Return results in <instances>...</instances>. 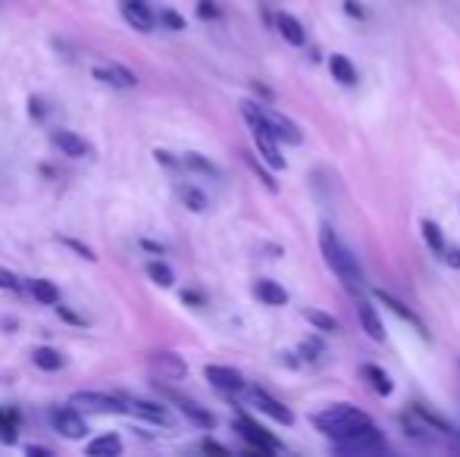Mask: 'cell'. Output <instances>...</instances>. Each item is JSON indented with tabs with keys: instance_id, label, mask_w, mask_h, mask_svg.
<instances>
[{
	"instance_id": "obj_1",
	"label": "cell",
	"mask_w": 460,
	"mask_h": 457,
	"mask_svg": "<svg viewBox=\"0 0 460 457\" xmlns=\"http://www.w3.org/2000/svg\"><path fill=\"white\" fill-rule=\"evenodd\" d=\"M320 251H323V257H326V263L332 266V273H335L347 288L354 291L363 285V270H360V263H357L354 251L332 232V226L320 228Z\"/></svg>"
},
{
	"instance_id": "obj_2",
	"label": "cell",
	"mask_w": 460,
	"mask_h": 457,
	"mask_svg": "<svg viewBox=\"0 0 460 457\" xmlns=\"http://www.w3.org/2000/svg\"><path fill=\"white\" fill-rule=\"evenodd\" d=\"M370 423H372L370 416L363 411H357L354 404H332V407H326V411H320L313 416V426L320 429L326 438H332V442L354 436L357 429L370 426Z\"/></svg>"
},
{
	"instance_id": "obj_3",
	"label": "cell",
	"mask_w": 460,
	"mask_h": 457,
	"mask_svg": "<svg viewBox=\"0 0 460 457\" xmlns=\"http://www.w3.org/2000/svg\"><path fill=\"white\" fill-rule=\"evenodd\" d=\"M379 448H385V436L372 426V423L370 426H363V429H357L354 436L338 438L335 442L338 454H372V451H379Z\"/></svg>"
},
{
	"instance_id": "obj_4",
	"label": "cell",
	"mask_w": 460,
	"mask_h": 457,
	"mask_svg": "<svg viewBox=\"0 0 460 457\" xmlns=\"http://www.w3.org/2000/svg\"><path fill=\"white\" fill-rule=\"evenodd\" d=\"M69 404L78 407V411L129 414V407H125V398H113V395H104V392H75V395L69 398Z\"/></svg>"
},
{
	"instance_id": "obj_5",
	"label": "cell",
	"mask_w": 460,
	"mask_h": 457,
	"mask_svg": "<svg viewBox=\"0 0 460 457\" xmlns=\"http://www.w3.org/2000/svg\"><path fill=\"white\" fill-rule=\"evenodd\" d=\"M235 432L251 445V451H257V454H273V451H279V448H282L263 426H257L251 416H238V420H235Z\"/></svg>"
},
{
	"instance_id": "obj_6",
	"label": "cell",
	"mask_w": 460,
	"mask_h": 457,
	"mask_svg": "<svg viewBox=\"0 0 460 457\" xmlns=\"http://www.w3.org/2000/svg\"><path fill=\"white\" fill-rule=\"evenodd\" d=\"M51 423H53V429H57L60 436H66V438H85V432H88L82 414H78V407H73V404L57 407V411L51 414Z\"/></svg>"
},
{
	"instance_id": "obj_7",
	"label": "cell",
	"mask_w": 460,
	"mask_h": 457,
	"mask_svg": "<svg viewBox=\"0 0 460 457\" xmlns=\"http://www.w3.org/2000/svg\"><path fill=\"white\" fill-rule=\"evenodd\" d=\"M251 401H253V407H257L260 414H266L269 420H276V423H282V426H291L295 423V414L288 411V407L282 404V401H276L269 392L263 389H251Z\"/></svg>"
},
{
	"instance_id": "obj_8",
	"label": "cell",
	"mask_w": 460,
	"mask_h": 457,
	"mask_svg": "<svg viewBox=\"0 0 460 457\" xmlns=\"http://www.w3.org/2000/svg\"><path fill=\"white\" fill-rule=\"evenodd\" d=\"M251 135H253V145H257L260 160H263L269 169H285V157L279 151V145H276L279 138H276L269 129H251Z\"/></svg>"
},
{
	"instance_id": "obj_9",
	"label": "cell",
	"mask_w": 460,
	"mask_h": 457,
	"mask_svg": "<svg viewBox=\"0 0 460 457\" xmlns=\"http://www.w3.org/2000/svg\"><path fill=\"white\" fill-rule=\"evenodd\" d=\"M204 376H207V382L213 385V389H219V392H244V376L238 373V369L232 367H219V364H210V367H204Z\"/></svg>"
},
{
	"instance_id": "obj_10",
	"label": "cell",
	"mask_w": 460,
	"mask_h": 457,
	"mask_svg": "<svg viewBox=\"0 0 460 457\" xmlns=\"http://www.w3.org/2000/svg\"><path fill=\"white\" fill-rule=\"evenodd\" d=\"M372 298H376V301L379 304H382V307H388V310H392L394 313V317H401V320H407L410 322V326H414L417 329V332L419 335H429V332H426V322L423 320H419L417 317V313L414 310H410V307L407 304H404V301H398V298H394V295H388V291H382V288H376V291H372Z\"/></svg>"
},
{
	"instance_id": "obj_11",
	"label": "cell",
	"mask_w": 460,
	"mask_h": 457,
	"mask_svg": "<svg viewBox=\"0 0 460 457\" xmlns=\"http://www.w3.org/2000/svg\"><path fill=\"white\" fill-rule=\"evenodd\" d=\"M91 75L98 78V82L110 85V88H135V85H138V78H135L132 69L116 66V63H110V66H94Z\"/></svg>"
},
{
	"instance_id": "obj_12",
	"label": "cell",
	"mask_w": 460,
	"mask_h": 457,
	"mask_svg": "<svg viewBox=\"0 0 460 457\" xmlns=\"http://www.w3.org/2000/svg\"><path fill=\"white\" fill-rule=\"evenodd\" d=\"M51 138H53V145H57V151L66 154V157H75V160H82V157L91 154V145H88V141H85L82 135H78V132L57 129Z\"/></svg>"
},
{
	"instance_id": "obj_13",
	"label": "cell",
	"mask_w": 460,
	"mask_h": 457,
	"mask_svg": "<svg viewBox=\"0 0 460 457\" xmlns=\"http://www.w3.org/2000/svg\"><path fill=\"white\" fill-rule=\"evenodd\" d=\"M166 395L172 398V404H179V411L188 416V420L194 423V426H201V429H213L216 426V416H213L207 407H201V404H194V401H188V398H182L176 395V392H166Z\"/></svg>"
},
{
	"instance_id": "obj_14",
	"label": "cell",
	"mask_w": 460,
	"mask_h": 457,
	"mask_svg": "<svg viewBox=\"0 0 460 457\" xmlns=\"http://www.w3.org/2000/svg\"><path fill=\"white\" fill-rule=\"evenodd\" d=\"M125 407H129V414L141 416V420H147V423L172 426V416L166 414V407H160V404H150V401H138V398H125Z\"/></svg>"
},
{
	"instance_id": "obj_15",
	"label": "cell",
	"mask_w": 460,
	"mask_h": 457,
	"mask_svg": "<svg viewBox=\"0 0 460 457\" xmlns=\"http://www.w3.org/2000/svg\"><path fill=\"white\" fill-rule=\"evenodd\" d=\"M150 364H154L157 369V376H163V379H169V382H179V379H185V373H188V367H185V360L179 357V354H154L150 357Z\"/></svg>"
},
{
	"instance_id": "obj_16",
	"label": "cell",
	"mask_w": 460,
	"mask_h": 457,
	"mask_svg": "<svg viewBox=\"0 0 460 457\" xmlns=\"http://www.w3.org/2000/svg\"><path fill=\"white\" fill-rule=\"evenodd\" d=\"M266 120H269V132H273L279 141H285V145H300V141H304L300 129L288 120V116L276 113V110H266Z\"/></svg>"
},
{
	"instance_id": "obj_17",
	"label": "cell",
	"mask_w": 460,
	"mask_h": 457,
	"mask_svg": "<svg viewBox=\"0 0 460 457\" xmlns=\"http://www.w3.org/2000/svg\"><path fill=\"white\" fill-rule=\"evenodd\" d=\"M357 320H360L363 332H367L372 342H382V338H385L382 317H379V310H376V307H372L370 301H357Z\"/></svg>"
},
{
	"instance_id": "obj_18",
	"label": "cell",
	"mask_w": 460,
	"mask_h": 457,
	"mask_svg": "<svg viewBox=\"0 0 460 457\" xmlns=\"http://www.w3.org/2000/svg\"><path fill=\"white\" fill-rule=\"evenodd\" d=\"M253 298H257L260 304H266V307H285L288 304V291H285L279 282H273V279H257L253 282Z\"/></svg>"
},
{
	"instance_id": "obj_19",
	"label": "cell",
	"mask_w": 460,
	"mask_h": 457,
	"mask_svg": "<svg viewBox=\"0 0 460 457\" xmlns=\"http://www.w3.org/2000/svg\"><path fill=\"white\" fill-rule=\"evenodd\" d=\"M122 19L129 22L135 31H150L154 28V13H150L141 0H125L122 4Z\"/></svg>"
},
{
	"instance_id": "obj_20",
	"label": "cell",
	"mask_w": 460,
	"mask_h": 457,
	"mask_svg": "<svg viewBox=\"0 0 460 457\" xmlns=\"http://www.w3.org/2000/svg\"><path fill=\"white\" fill-rule=\"evenodd\" d=\"M276 28H279V35H282L291 47H304V44H307V31H304V26H300L298 16L279 13V16H276Z\"/></svg>"
},
{
	"instance_id": "obj_21",
	"label": "cell",
	"mask_w": 460,
	"mask_h": 457,
	"mask_svg": "<svg viewBox=\"0 0 460 457\" xmlns=\"http://www.w3.org/2000/svg\"><path fill=\"white\" fill-rule=\"evenodd\" d=\"M360 376L363 379L370 382V389L376 392V395H382V398H388L394 392V382H392V376L385 373L382 367H376V364H363L360 367Z\"/></svg>"
},
{
	"instance_id": "obj_22",
	"label": "cell",
	"mask_w": 460,
	"mask_h": 457,
	"mask_svg": "<svg viewBox=\"0 0 460 457\" xmlns=\"http://www.w3.org/2000/svg\"><path fill=\"white\" fill-rule=\"evenodd\" d=\"M329 73H332V78H335L338 85H345V88L357 85V69H354L351 57H345V53H332L329 57Z\"/></svg>"
},
{
	"instance_id": "obj_23",
	"label": "cell",
	"mask_w": 460,
	"mask_h": 457,
	"mask_svg": "<svg viewBox=\"0 0 460 457\" xmlns=\"http://www.w3.org/2000/svg\"><path fill=\"white\" fill-rule=\"evenodd\" d=\"M91 457H116L119 451H122V442H119L116 432H104V436H98L94 442H88V448H85Z\"/></svg>"
},
{
	"instance_id": "obj_24",
	"label": "cell",
	"mask_w": 460,
	"mask_h": 457,
	"mask_svg": "<svg viewBox=\"0 0 460 457\" xmlns=\"http://www.w3.org/2000/svg\"><path fill=\"white\" fill-rule=\"evenodd\" d=\"M419 232H423V241H426V248H429L435 257H445V251H448V241H445V235H441V228L435 226L432 219H423V223H419Z\"/></svg>"
},
{
	"instance_id": "obj_25",
	"label": "cell",
	"mask_w": 460,
	"mask_h": 457,
	"mask_svg": "<svg viewBox=\"0 0 460 457\" xmlns=\"http://www.w3.org/2000/svg\"><path fill=\"white\" fill-rule=\"evenodd\" d=\"M28 291L38 304H47V307H57L60 304V288L47 279H31L28 282Z\"/></svg>"
},
{
	"instance_id": "obj_26",
	"label": "cell",
	"mask_w": 460,
	"mask_h": 457,
	"mask_svg": "<svg viewBox=\"0 0 460 457\" xmlns=\"http://www.w3.org/2000/svg\"><path fill=\"white\" fill-rule=\"evenodd\" d=\"M304 320L310 322L316 332H342V322L332 317V313H326V310H316V307H307Z\"/></svg>"
},
{
	"instance_id": "obj_27",
	"label": "cell",
	"mask_w": 460,
	"mask_h": 457,
	"mask_svg": "<svg viewBox=\"0 0 460 457\" xmlns=\"http://www.w3.org/2000/svg\"><path fill=\"white\" fill-rule=\"evenodd\" d=\"M179 198L182 204H185L192 214H204V210L210 207V201H207V194L201 191V188H194V185H179Z\"/></svg>"
},
{
	"instance_id": "obj_28",
	"label": "cell",
	"mask_w": 460,
	"mask_h": 457,
	"mask_svg": "<svg viewBox=\"0 0 460 457\" xmlns=\"http://www.w3.org/2000/svg\"><path fill=\"white\" fill-rule=\"evenodd\" d=\"M31 360H35V367L44 369V373H57V369H63V364H66L57 348H38L31 354Z\"/></svg>"
},
{
	"instance_id": "obj_29",
	"label": "cell",
	"mask_w": 460,
	"mask_h": 457,
	"mask_svg": "<svg viewBox=\"0 0 460 457\" xmlns=\"http://www.w3.org/2000/svg\"><path fill=\"white\" fill-rule=\"evenodd\" d=\"M410 411H414V414H417L419 420H423V423H426V426H429L432 432H454V429H451V423L445 420V416H439L435 411H429V407L414 404V407H410Z\"/></svg>"
},
{
	"instance_id": "obj_30",
	"label": "cell",
	"mask_w": 460,
	"mask_h": 457,
	"mask_svg": "<svg viewBox=\"0 0 460 457\" xmlns=\"http://www.w3.org/2000/svg\"><path fill=\"white\" fill-rule=\"evenodd\" d=\"M147 275H150V282H157L160 288H169L172 282H176V275H172V270L163 263V260H147Z\"/></svg>"
},
{
	"instance_id": "obj_31",
	"label": "cell",
	"mask_w": 460,
	"mask_h": 457,
	"mask_svg": "<svg viewBox=\"0 0 460 457\" xmlns=\"http://www.w3.org/2000/svg\"><path fill=\"white\" fill-rule=\"evenodd\" d=\"M182 163H185L188 169H194V172H204V176H219V169L213 167L204 154H185V160H182Z\"/></svg>"
},
{
	"instance_id": "obj_32",
	"label": "cell",
	"mask_w": 460,
	"mask_h": 457,
	"mask_svg": "<svg viewBox=\"0 0 460 457\" xmlns=\"http://www.w3.org/2000/svg\"><path fill=\"white\" fill-rule=\"evenodd\" d=\"M244 160H248V167H251L253 172H257V176H260V182H263V185L269 188V191H276V188H279V185H276V179H273V176H269V172L263 169V163H260V160H257V157H251V154H244Z\"/></svg>"
},
{
	"instance_id": "obj_33",
	"label": "cell",
	"mask_w": 460,
	"mask_h": 457,
	"mask_svg": "<svg viewBox=\"0 0 460 457\" xmlns=\"http://www.w3.org/2000/svg\"><path fill=\"white\" fill-rule=\"evenodd\" d=\"M300 357L310 360V364H316V360L323 357V345H320V338H307V342L300 345Z\"/></svg>"
},
{
	"instance_id": "obj_34",
	"label": "cell",
	"mask_w": 460,
	"mask_h": 457,
	"mask_svg": "<svg viewBox=\"0 0 460 457\" xmlns=\"http://www.w3.org/2000/svg\"><path fill=\"white\" fill-rule=\"evenodd\" d=\"M0 288H4V291H10V295H19V291H22V282H19V275H16V273H10V270H4V266H0Z\"/></svg>"
},
{
	"instance_id": "obj_35",
	"label": "cell",
	"mask_w": 460,
	"mask_h": 457,
	"mask_svg": "<svg viewBox=\"0 0 460 457\" xmlns=\"http://www.w3.org/2000/svg\"><path fill=\"white\" fill-rule=\"evenodd\" d=\"M194 10H197V16H201V19H219V13H223L216 0H197Z\"/></svg>"
},
{
	"instance_id": "obj_36",
	"label": "cell",
	"mask_w": 460,
	"mask_h": 457,
	"mask_svg": "<svg viewBox=\"0 0 460 457\" xmlns=\"http://www.w3.org/2000/svg\"><path fill=\"white\" fill-rule=\"evenodd\" d=\"M63 244H66V248H73L78 257L82 260H88V263H94V260H98V254H94V251L88 248V244H82V241H75V238H60Z\"/></svg>"
},
{
	"instance_id": "obj_37",
	"label": "cell",
	"mask_w": 460,
	"mask_h": 457,
	"mask_svg": "<svg viewBox=\"0 0 460 457\" xmlns=\"http://www.w3.org/2000/svg\"><path fill=\"white\" fill-rule=\"evenodd\" d=\"M160 19H163L169 28H176V31L185 28V19H182V16H179L176 10H163V13H160Z\"/></svg>"
},
{
	"instance_id": "obj_38",
	"label": "cell",
	"mask_w": 460,
	"mask_h": 457,
	"mask_svg": "<svg viewBox=\"0 0 460 457\" xmlns=\"http://www.w3.org/2000/svg\"><path fill=\"white\" fill-rule=\"evenodd\" d=\"M57 313H60V320H63V322H73V326H85V320L78 317L75 310H69V307H63V304H57Z\"/></svg>"
},
{
	"instance_id": "obj_39",
	"label": "cell",
	"mask_w": 460,
	"mask_h": 457,
	"mask_svg": "<svg viewBox=\"0 0 460 457\" xmlns=\"http://www.w3.org/2000/svg\"><path fill=\"white\" fill-rule=\"evenodd\" d=\"M345 13L354 16V19H367V10H363V4H357V0H345Z\"/></svg>"
},
{
	"instance_id": "obj_40",
	"label": "cell",
	"mask_w": 460,
	"mask_h": 457,
	"mask_svg": "<svg viewBox=\"0 0 460 457\" xmlns=\"http://www.w3.org/2000/svg\"><path fill=\"white\" fill-rule=\"evenodd\" d=\"M28 107H31V110H28L31 120H41V116H47V107L41 104V98H31V100H28Z\"/></svg>"
},
{
	"instance_id": "obj_41",
	"label": "cell",
	"mask_w": 460,
	"mask_h": 457,
	"mask_svg": "<svg viewBox=\"0 0 460 457\" xmlns=\"http://www.w3.org/2000/svg\"><path fill=\"white\" fill-rule=\"evenodd\" d=\"M445 263L454 266V270H460V248H448L445 251Z\"/></svg>"
},
{
	"instance_id": "obj_42",
	"label": "cell",
	"mask_w": 460,
	"mask_h": 457,
	"mask_svg": "<svg viewBox=\"0 0 460 457\" xmlns=\"http://www.w3.org/2000/svg\"><path fill=\"white\" fill-rule=\"evenodd\" d=\"M204 451H213V454H226V445H219V442H213V438H204L201 442Z\"/></svg>"
},
{
	"instance_id": "obj_43",
	"label": "cell",
	"mask_w": 460,
	"mask_h": 457,
	"mask_svg": "<svg viewBox=\"0 0 460 457\" xmlns=\"http://www.w3.org/2000/svg\"><path fill=\"white\" fill-rule=\"evenodd\" d=\"M157 160H160L163 167H179V163L172 160V154H166V151H157Z\"/></svg>"
},
{
	"instance_id": "obj_44",
	"label": "cell",
	"mask_w": 460,
	"mask_h": 457,
	"mask_svg": "<svg viewBox=\"0 0 460 457\" xmlns=\"http://www.w3.org/2000/svg\"><path fill=\"white\" fill-rule=\"evenodd\" d=\"M26 451H28V454H35V457H47V454H51V451H47V448H41V445H28Z\"/></svg>"
},
{
	"instance_id": "obj_45",
	"label": "cell",
	"mask_w": 460,
	"mask_h": 457,
	"mask_svg": "<svg viewBox=\"0 0 460 457\" xmlns=\"http://www.w3.org/2000/svg\"><path fill=\"white\" fill-rule=\"evenodd\" d=\"M182 301H185V304H201V295H194V291H185V295H182Z\"/></svg>"
},
{
	"instance_id": "obj_46",
	"label": "cell",
	"mask_w": 460,
	"mask_h": 457,
	"mask_svg": "<svg viewBox=\"0 0 460 457\" xmlns=\"http://www.w3.org/2000/svg\"><path fill=\"white\" fill-rule=\"evenodd\" d=\"M141 248H147V251H157V254H160V244H154V241H141Z\"/></svg>"
}]
</instances>
